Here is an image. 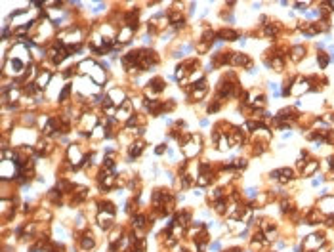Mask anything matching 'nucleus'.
<instances>
[{
	"instance_id": "2eb2a0df",
	"label": "nucleus",
	"mask_w": 334,
	"mask_h": 252,
	"mask_svg": "<svg viewBox=\"0 0 334 252\" xmlns=\"http://www.w3.org/2000/svg\"><path fill=\"white\" fill-rule=\"evenodd\" d=\"M231 61L235 63V65H248L250 61H248V58L246 56H242V53H235V56L231 58Z\"/></svg>"
},
{
	"instance_id": "6ab92c4d",
	"label": "nucleus",
	"mask_w": 334,
	"mask_h": 252,
	"mask_svg": "<svg viewBox=\"0 0 334 252\" xmlns=\"http://www.w3.org/2000/svg\"><path fill=\"white\" fill-rule=\"evenodd\" d=\"M92 246H94V239H92V235H86V237L82 239V248L88 250V248H92Z\"/></svg>"
},
{
	"instance_id": "393cba45",
	"label": "nucleus",
	"mask_w": 334,
	"mask_h": 252,
	"mask_svg": "<svg viewBox=\"0 0 334 252\" xmlns=\"http://www.w3.org/2000/svg\"><path fill=\"white\" fill-rule=\"evenodd\" d=\"M69 92H71V86H65V90L59 94V100L63 101V100H67V96H69Z\"/></svg>"
},
{
	"instance_id": "0eeeda50",
	"label": "nucleus",
	"mask_w": 334,
	"mask_h": 252,
	"mask_svg": "<svg viewBox=\"0 0 334 252\" xmlns=\"http://www.w3.org/2000/svg\"><path fill=\"white\" fill-rule=\"evenodd\" d=\"M109 100H111V103H113V105H118V107L126 101V100H124V92H122L120 88H113V90H111V92H109Z\"/></svg>"
},
{
	"instance_id": "aec40b11",
	"label": "nucleus",
	"mask_w": 334,
	"mask_h": 252,
	"mask_svg": "<svg viewBox=\"0 0 334 252\" xmlns=\"http://www.w3.org/2000/svg\"><path fill=\"white\" fill-rule=\"evenodd\" d=\"M134 225H136V227H143V225H145V218H143V216H134Z\"/></svg>"
},
{
	"instance_id": "f257e3e1",
	"label": "nucleus",
	"mask_w": 334,
	"mask_h": 252,
	"mask_svg": "<svg viewBox=\"0 0 334 252\" xmlns=\"http://www.w3.org/2000/svg\"><path fill=\"white\" fill-rule=\"evenodd\" d=\"M199 149H200V138H199V136H191V141H187V143L183 145V153H185L187 157L197 155Z\"/></svg>"
},
{
	"instance_id": "4468645a",
	"label": "nucleus",
	"mask_w": 334,
	"mask_h": 252,
	"mask_svg": "<svg viewBox=\"0 0 334 252\" xmlns=\"http://www.w3.org/2000/svg\"><path fill=\"white\" fill-rule=\"evenodd\" d=\"M141 151H143V141H136V143H132V147H130V157L134 159L136 155H139Z\"/></svg>"
},
{
	"instance_id": "39448f33",
	"label": "nucleus",
	"mask_w": 334,
	"mask_h": 252,
	"mask_svg": "<svg viewBox=\"0 0 334 252\" xmlns=\"http://www.w3.org/2000/svg\"><path fill=\"white\" fill-rule=\"evenodd\" d=\"M113 220H115V214L111 212V210H107V212H99V214H97V222H99V225H101L103 229H109L111 225H113Z\"/></svg>"
},
{
	"instance_id": "1a4fd4ad",
	"label": "nucleus",
	"mask_w": 334,
	"mask_h": 252,
	"mask_svg": "<svg viewBox=\"0 0 334 252\" xmlns=\"http://www.w3.org/2000/svg\"><path fill=\"white\" fill-rule=\"evenodd\" d=\"M132 35H134V29L128 25V27H122L120 29V32H118V36H117V40L120 42V44H124V42H128L130 38H132Z\"/></svg>"
},
{
	"instance_id": "f03ea898",
	"label": "nucleus",
	"mask_w": 334,
	"mask_h": 252,
	"mask_svg": "<svg viewBox=\"0 0 334 252\" xmlns=\"http://www.w3.org/2000/svg\"><path fill=\"white\" fill-rule=\"evenodd\" d=\"M23 67H25V61H19V59H10V63L6 65V73L8 75H14V76H19L23 73Z\"/></svg>"
},
{
	"instance_id": "412c9836",
	"label": "nucleus",
	"mask_w": 334,
	"mask_h": 252,
	"mask_svg": "<svg viewBox=\"0 0 334 252\" xmlns=\"http://www.w3.org/2000/svg\"><path fill=\"white\" fill-rule=\"evenodd\" d=\"M204 94H206V88H195V92H193V97L195 100H200V97H204Z\"/></svg>"
},
{
	"instance_id": "c756f323",
	"label": "nucleus",
	"mask_w": 334,
	"mask_h": 252,
	"mask_svg": "<svg viewBox=\"0 0 334 252\" xmlns=\"http://www.w3.org/2000/svg\"><path fill=\"white\" fill-rule=\"evenodd\" d=\"M27 32V27H21V29H17V35H25Z\"/></svg>"
},
{
	"instance_id": "cd10ccee",
	"label": "nucleus",
	"mask_w": 334,
	"mask_h": 252,
	"mask_svg": "<svg viewBox=\"0 0 334 252\" xmlns=\"http://www.w3.org/2000/svg\"><path fill=\"white\" fill-rule=\"evenodd\" d=\"M235 166H237V168H244V166H246V160H241V159H239V160L235 162Z\"/></svg>"
},
{
	"instance_id": "a211bd4d",
	"label": "nucleus",
	"mask_w": 334,
	"mask_h": 252,
	"mask_svg": "<svg viewBox=\"0 0 334 252\" xmlns=\"http://www.w3.org/2000/svg\"><path fill=\"white\" fill-rule=\"evenodd\" d=\"M218 147H220L221 151H227V149L231 147V141H229L225 136H221V138H220V141H218Z\"/></svg>"
},
{
	"instance_id": "a878e982",
	"label": "nucleus",
	"mask_w": 334,
	"mask_h": 252,
	"mask_svg": "<svg viewBox=\"0 0 334 252\" xmlns=\"http://www.w3.org/2000/svg\"><path fill=\"white\" fill-rule=\"evenodd\" d=\"M224 208H225V203H224V201H218V203H216V210H218V212H224Z\"/></svg>"
},
{
	"instance_id": "20e7f679",
	"label": "nucleus",
	"mask_w": 334,
	"mask_h": 252,
	"mask_svg": "<svg viewBox=\"0 0 334 252\" xmlns=\"http://www.w3.org/2000/svg\"><path fill=\"white\" fill-rule=\"evenodd\" d=\"M323 243H325V237H323V235H309V237L304 241V246H306L307 250H315V248H319Z\"/></svg>"
},
{
	"instance_id": "9d476101",
	"label": "nucleus",
	"mask_w": 334,
	"mask_h": 252,
	"mask_svg": "<svg viewBox=\"0 0 334 252\" xmlns=\"http://www.w3.org/2000/svg\"><path fill=\"white\" fill-rule=\"evenodd\" d=\"M309 90V82L307 80H298L296 82V86H292V94H296V96H300V94H304V92H307Z\"/></svg>"
},
{
	"instance_id": "bb28decb",
	"label": "nucleus",
	"mask_w": 334,
	"mask_h": 252,
	"mask_svg": "<svg viewBox=\"0 0 334 252\" xmlns=\"http://www.w3.org/2000/svg\"><path fill=\"white\" fill-rule=\"evenodd\" d=\"M319 63H321V67H327V63H328V59L325 58V56H319Z\"/></svg>"
},
{
	"instance_id": "423d86ee",
	"label": "nucleus",
	"mask_w": 334,
	"mask_h": 252,
	"mask_svg": "<svg viewBox=\"0 0 334 252\" xmlns=\"http://www.w3.org/2000/svg\"><path fill=\"white\" fill-rule=\"evenodd\" d=\"M67 155H69V160L75 164V166H79V164L84 160V157H82V153H80L79 145H71L69 151H67Z\"/></svg>"
},
{
	"instance_id": "ddd939ff",
	"label": "nucleus",
	"mask_w": 334,
	"mask_h": 252,
	"mask_svg": "<svg viewBox=\"0 0 334 252\" xmlns=\"http://www.w3.org/2000/svg\"><path fill=\"white\" fill-rule=\"evenodd\" d=\"M290 178H292V170L290 168H283V170H279V182H283V183H286V182H290Z\"/></svg>"
},
{
	"instance_id": "2f4dec72",
	"label": "nucleus",
	"mask_w": 334,
	"mask_h": 252,
	"mask_svg": "<svg viewBox=\"0 0 334 252\" xmlns=\"http://www.w3.org/2000/svg\"><path fill=\"white\" fill-rule=\"evenodd\" d=\"M306 6H307V4H302V2H298V4H296V8H298V10H306Z\"/></svg>"
},
{
	"instance_id": "6e6552de",
	"label": "nucleus",
	"mask_w": 334,
	"mask_h": 252,
	"mask_svg": "<svg viewBox=\"0 0 334 252\" xmlns=\"http://www.w3.org/2000/svg\"><path fill=\"white\" fill-rule=\"evenodd\" d=\"M130 111H132V103H130V101H124V103L120 105L118 113H117V118H120V120H130Z\"/></svg>"
},
{
	"instance_id": "7c9ffc66",
	"label": "nucleus",
	"mask_w": 334,
	"mask_h": 252,
	"mask_svg": "<svg viewBox=\"0 0 334 252\" xmlns=\"http://www.w3.org/2000/svg\"><path fill=\"white\" fill-rule=\"evenodd\" d=\"M321 182H323V176H319V178H315V180H313V185H319Z\"/></svg>"
},
{
	"instance_id": "f8f14e48",
	"label": "nucleus",
	"mask_w": 334,
	"mask_h": 252,
	"mask_svg": "<svg viewBox=\"0 0 334 252\" xmlns=\"http://www.w3.org/2000/svg\"><path fill=\"white\" fill-rule=\"evenodd\" d=\"M96 67H97V65H96L92 59H86V61H82V63L79 65V69H80L82 73H92V71H96Z\"/></svg>"
},
{
	"instance_id": "9b49d317",
	"label": "nucleus",
	"mask_w": 334,
	"mask_h": 252,
	"mask_svg": "<svg viewBox=\"0 0 334 252\" xmlns=\"http://www.w3.org/2000/svg\"><path fill=\"white\" fill-rule=\"evenodd\" d=\"M50 79H52V73L44 71V73H40V75H38V79H36V82H35V84L38 86V88H44V86H48Z\"/></svg>"
},
{
	"instance_id": "f3484780",
	"label": "nucleus",
	"mask_w": 334,
	"mask_h": 252,
	"mask_svg": "<svg viewBox=\"0 0 334 252\" xmlns=\"http://www.w3.org/2000/svg\"><path fill=\"white\" fill-rule=\"evenodd\" d=\"M317 166H319V160H311V162L307 164V166L304 168V176H309V174H313Z\"/></svg>"
},
{
	"instance_id": "7ed1b4c3",
	"label": "nucleus",
	"mask_w": 334,
	"mask_h": 252,
	"mask_svg": "<svg viewBox=\"0 0 334 252\" xmlns=\"http://www.w3.org/2000/svg\"><path fill=\"white\" fill-rule=\"evenodd\" d=\"M319 210L327 216H332L334 214V197H323L319 201Z\"/></svg>"
},
{
	"instance_id": "5701e85b",
	"label": "nucleus",
	"mask_w": 334,
	"mask_h": 252,
	"mask_svg": "<svg viewBox=\"0 0 334 252\" xmlns=\"http://www.w3.org/2000/svg\"><path fill=\"white\" fill-rule=\"evenodd\" d=\"M94 130H96V132L92 134V138H103V136H105V132H103V128H101V126H96Z\"/></svg>"
},
{
	"instance_id": "4be33fe9",
	"label": "nucleus",
	"mask_w": 334,
	"mask_h": 252,
	"mask_svg": "<svg viewBox=\"0 0 334 252\" xmlns=\"http://www.w3.org/2000/svg\"><path fill=\"white\" fill-rule=\"evenodd\" d=\"M178 71H176V79H182V76H185L187 75V69L183 67V65H180V67H176Z\"/></svg>"
},
{
	"instance_id": "dca6fc26",
	"label": "nucleus",
	"mask_w": 334,
	"mask_h": 252,
	"mask_svg": "<svg viewBox=\"0 0 334 252\" xmlns=\"http://www.w3.org/2000/svg\"><path fill=\"white\" fill-rule=\"evenodd\" d=\"M304 53H306V52H304V48H302V46H294V48H292V59H294V61L302 59V58H304Z\"/></svg>"
},
{
	"instance_id": "b1692460",
	"label": "nucleus",
	"mask_w": 334,
	"mask_h": 252,
	"mask_svg": "<svg viewBox=\"0 0 334 252\" xmlns=\"http://www.w3.org/2000/svg\"><path fill=\"white\" fill-rule=\"evenodd\" d=\"M221 36H224L225 40H233V38H235L237 35H235L233 31H224V32H221Z\"/></svg>"
},
{
	"instance_id": "c85d7f7f",
	"label": "nucleus",
	"mask_w": 334,
	"mask_h": 252,
	"mask_svg": "<svg viewBox=\"0 0 334 252\" xmlns=\"http://www.w3.org/2000/svg\"><path fill=\"white\" fill-rule=\"evenodd\" d=\"M265 35H267V36L275 35V29H273V27H267V29H265Z\"/></svg>"
}]
</instances>
